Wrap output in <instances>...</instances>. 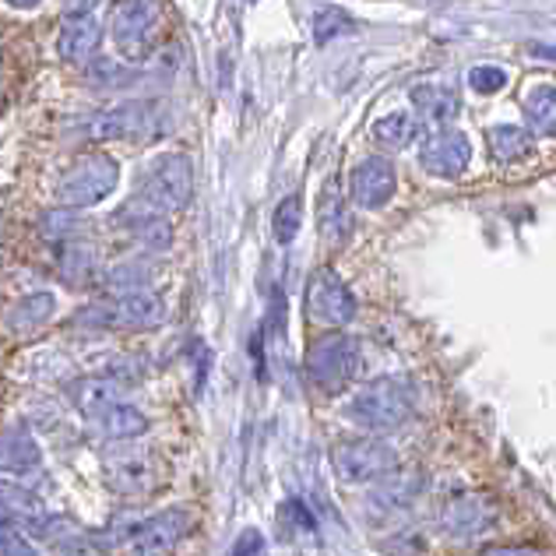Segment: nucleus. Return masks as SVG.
Instances as JSON below:
<instances>
[{"label":"nucleus","mask_w":556,"mask_h":556,"mask_svg":"<svg viewBox=\"0 0 556 556\" xmlns=\"http://www.w3.org/2000/svg\"><path fill=\"white\" fill-rule=\"evenodd\" d=\"M138 194L152 204L159 215H177L184 212L190 198H194V166L184 152L155 155L141 173Z\"/></svg>","instance_id":"3"},{"label":"nucleus","mask_w":556,"mask_h":556,"mask_svg":"<svg viewBox=\"0 0 556 556\" xmlns=\"http://www.w3.org/2000/svg\"><path fill=\"white\" fill-rule=\"evenodd\" d=\"M317 223H320V237L331 247H342L353 237V212H349V198L339 187H325L320 194V208H317Z\"/></svg>","instance_id":"17"},{"label":"nucleus","mask_w":556,"mask_h":556,"mask_svg":"<svg viewBox=\"0 0 556 556\" xmlns=\"http://www.w3.org/2000/svg\"><path fill=\"white\" fill-rule=\"evenodd\" d=\"M359 374V345L342 334V328H331L325 339L311 342L306 353V377L325 394H342Z\"/></svg>","instance_id":"4"},{"label":"nucleus","mask_w":556,"mask_h":556,"mask_svg":"<svg viewBox=\"0 0 556 556\" xmlns=\"http://www.w3.org/2000/svg\"><path fill=\"white\" fill-rule=\"evenodd\" d=\"M306 317L320 328H345L356 317V296L331 268H320L306 282Z\"/></svg>","instance_id":"7"},{"label":"nucleus","mask_w":556,"mask_h":556,"mask_svg":"<svg viewBox=\"0 0 556 556\" xmlns=\"http://www.w3.org/2000/svg\"><path fill=\"white\" fill-rule=\"evenodd\" d=\"M116 180H121V163L113 155H81L75 166L61 173L53 194L64 208H92L113 194Z\"/></svg>","instance_id":"5"},{"label":"nucleus","mask_w":556,"mask_h":556,"mask_svg":"<svg viewBox=\"0 0 556 556\" xmlns=\"http://www.w3.org/2000/svg\"><path fill=\"white\" fill-rule=\"evenodd\" d=\"M121 394H124L121 380H113L106 374L85 377V380H78V384H75V405L81 408V416L96 419L99 413H106L113 402H121Z\"/></svg>","instance_id":"23"},{"label":"nucleus","mask_w":556,"mask_h":556,"mask_svg":"<svg viewBox=\"0 0 556 556\" xmlns=\"http://www.w3.org/2000/svg\"><path fill=\"white\" fill-rule=\"evenodd\" d=\"M490 521H493V507L482 496H458L444 510V532H451L455 539H472L479 532H486Z\"/></svg>","instance_id":"15"},{"label":"nucleus","mask_w":556,"mask_h":556,"mask_svg":"<svg viewBox=\"0 0 556 556\" xmlns=\"http://www.w3.org/2000/svg\"><path fill=\"white\" fill-rule=\"evenodd\" d=\"M408 99H413V106H416V113L422 116V121L437 124V127H447L458 116V110H462L455 89H447V85H441V81L416 85V89L408 92Z\"/></svg>","instance_id":"16"},{"label":"nucleus","mask_w":556,"mask_h":556,"mask_svg":"<svg viewBox=\"0 0 556 556\" xmlns=\"http://www.w3.org/2000/svg\"><path fill=\"white\" fill-rule=\"evenodd\" d=\"M11 8H18V11H33V8H39L42 0H8Z\"/></svg>","instance_id":"34"},{"label":"nucleus","mask_w":556,"mask_h":556,"mask_svg":"<svg viewBox=\"0 0 556 556\" xmlns=\"http://www.w3.org/2000/svg\"><path fill=\"white\" fill-rule=\"evenodd\" d=\"M416 388L405 377H377L345 402V419L370 433H388L413 416Z\"/></svg>","instance_id":"1"},{"label":"nucleus","mask_w":556,"mask_h":556,"mask_svg":"<svg viewBox=\"0 0 556 556\" xmlns=\"http://www.w3.org/2000/svg\"><path fill=\"white\" fill-rule=\"evenodd\" d=\"M106 472H110L113 486L124 490V493H141L152 482V465H149V458H144L141 451H130V447H124L121 455H110L106 458Z\"/></svg>","instance_id":"22"},{"label":"nucleus","mask_w":556,"mask_h":556,"mask_svg":"<svg viewBox=\"0 0 556 556\" xmlns=\"http://www.w3.org/2000/svg\"><path fill=\"white\" fill-rule=\"evenodd\" d=\"M99 0H64V14H85L92 11Z\"/></svg>","instance_id":"33"},{"label":"nucleus","mask_w":556,"mask_h":556,"mask_svg":"<svg viewBox=\"0 0 556 556\" xmlns=\"http://www.w3.org/2000/svg\"><path fill=\"white\" fill-rule=\"evenodd\" d=\"M102 71H113V64H99ZM96 78H102V81H124L121 75H99V71H96Z\"/></svg>","instance_id":"35"},{"label":"nucleus","mask_w":556,"mask_h":556,"mask_svg":"<svg viewBox=\"0 0 556 556\" xmlns=\"http://www.w3.org/2000/svg\"><path fill=\"white\" fill-rule=\"evenodd\" d=\"M399 190V177L388 155H367L349 177V201L363 212H380Z\"/></svg>","instance_id":"11"},{"label":"nucleus","mask_w":556,"mask_h":556,"mask_svg":"<svg viewBox=\"0 0 556 556\" xmlns=\"http://www.w3.org/2000/svg\"><path fill=\"white\" fill-rule=\"evenodd\" d=\"M159 25V4L155 0H121L113 4V42L116 53L127 61H144L152 50Z\"/></svg>","instance_id":"8"},{"label":"nucleus","mask_w":556,"mask_h":556,"mask_svg":"<svg viewBox=\"0 0 556 556\" xmlns=\"http://www.w3.org/2000/svg\"><path fill=\"white\" fill-rule=\"evenodd\" d=\"M99 286L110 292V296H124V292H135L149 286V271L138 268V265H116L106 268L99 275Z\"/></svg>","instance_id":"29"},{"label":"nucleus","mask_w":556,"mask_h":556,"mask_svg":"<svg viewBox=\"0 0 556 556\" xmlns=\"http://www.w3.org/2000/svg\"><path fill=\"white\" fill-rule=\"evenodd\" d=\"M422 490V476L419 472H402V468H391L388 476L377 479V490L370 493V504L380 510H402L419 496Z\"/></svg>","instance_id":"20"},{"label":"nucleus","mask_w":556,"mask_h":556,"mask_svg":"<svg viewBox=\"0 0 556 556\" xmlns=\"http://www.w3.org/2000/svg\"><path fill=\"white\" fill-rule=\"evenodd\" d=\"M177 116L166 106V102L155 99H135V102H121V106L102 110L92 116L85 135L92 141H116V138H130V141H159L173 135Z\"/></svg>","instance_id":"2"},{"label":"nucleus","mask_w":556,"mask_h":556,"mask_svg":"<svg viewBox=\"0 0 556 556\" xmlns=\"http://www.w3.org/2000/svg\"><path fill=\"white\" fill-rule=\"evenodd\" d=\"M331 465L345 486H363V482H377L391 468H399V451L380 437H363V441H345L334 447Z\"/></svg>","instance_id":"6"},{"label":"nucleus","mask_w":556,"mask_h":556,"mask_svg":"<svg viewBox=\"0 0 556 556\" xmlns=\"http://www.w3.org/2000/svg\"><path fill=\"white\" fill-rule=\"evenodd\" d=\"M190 532V515L187 510H163L141 525V529L130 535V553H144V556H155V553H173Z\"/></svg>","instance_id":"12"},{"label":"nucleus","mask_w":556,"mask_h":556,"mask_svg":"<svg viewBox=\"0 0 556 556\" xmlns=\"http://www.w3.org/2000/svg\"><path fill=\"white\" fill-rule=\"evenodd\" d=\"M472 163V141L458 127H437L419 144V166L433 180H458Z\"/></svg>","instance_id":"9"},{"label":"nucleus","mask_w":556,"mask_h":556,"mask_svg":"<svg viewBox=\"0 0 556 556\" xmlns=\"http://www.w3.org/2000/svg\"><path fill=\"white\" fill-rule=\"evenodd\" d=\"M99 271V257L96 247H89L85 240H64L61 247V275L71 286H89Z\"/></svg>","instance_id":"25"},{"label":"nucleus","mask_w":556,"mask_h":556,"mask_svg":"<svg viewBox=\"0 0 556 556\" xmlns=\"http://www.w3.org/2000/svg\"><path fill=\"white\" fill-rule=\"evenodd\" d=\"M521 110H525V127L535 138H556V85L549 81L532 85L521 99Z\"/></svg>","instance_id":"19"},{"label":"nucleus","mask_w":556,"mask_h":556,"mask_svg":"<svg viewBox=\"0 0 556 556\" xmlns=\"http://www.w3.org/2000/svg\"><path fill=\"white\" fill-rule=\"evenodd\" d=\"M102 42V22L92 11L85 14H64L61 33H56V53L67 64H85L89 56H96Z\"/></svg>","instance_id":"13"},{"label":"nucleus","mask_w":556,"mask_h":556,"mask_svg":"<svg viewBox=\"0 0 556 556\" xmlns=\"http://www.w3.org/2000/svg\"><path fill=\"white\" fill-rule=\"evenodd\" d=\"M28 553H36L28 535L22 529H14V525L0 521V556H28Z\"/></svg>","instance_id":"31"},{"label":"nucleus","mask_w":556,"mask_h":556,"mask_svg":"<svg viewBox=\"0 0 556 556\" xmlns=\"http://www.w3.org/2000/svg\"><path fill=\"white\" fill-rule=\"evenodd\" d=\"M374 138H377V144H384V149H408V144L419 138V116L405 113V110L380 116L374 124Z\"/></svg>","instance_id":"26"},{"label":"nucleus","mask_w":556,"mask_h":556,"mask_svg":"<svg viewBox=\"0 0 556 556\" xmlns=\"http://www.w3.org/2000/svg\"><path fill=\"white\" fill-rule=\"evenodd\" d=\"M92 422H96V430L113 444H127V441H135V437H141L144 430H149V419L127 402H113L106 413H99Z\"/></svg>","instance_id":"21"},{"label":"nucleus","mask_w":556,"mask_h":556,"mask_svg":"<svg viewBox=\"0 0 556 556\" xmlns=\"http://www.w3.org/2000/svg\"><path fill=\"white\" fill-rule=\"evenodd\" d=\"M486 144H490V155L496 163H525V159L535 155V135L529 127H518V124H496L490 127L486 135Z\"/></svg>","instance_id":"18"},{"label":"nucleus","mask_w":556,"mask_h":556,"mask_svg":"<svg viewBox=\"0 0 556 556\" xmlns=\"http://www.w3.org/2000/svg\"><path fill=\"white\" fill-rule=\"evenodd\" d=\"M468 85H472V92H479V96L504 92L507 89V71L496 67V64H476L472 71H468Z\"/></svg>","instance_id":"30"},{"label":"nucleus","mask_w":556,"mask_h":556,"mask_svg":"<svg viewBox=\"0 0 556 556\" xmlns=\"http://www.w3.org/2000/svg\"><path fill=\"white\" fill-rule=\"evenodd\" d=\"M0 472L11 479H33L42 472V451L28 430L11 427L0 433Z\"/></svg>","instance_id":"14"},{"label":"nucleus","mask_w":556,"mask_h":556,"mask_svg":"<svg viewBox=\"0 0 556 556\" xmlns=\"http://www.w3.org/2000/svg\"><path fill=\"white\" fill-rule=\"evenodd\" d=\"M300 226H303V198L300 194H289L278 201V208L271 215V232H275V240L289 247L292 240L300 237Z\"/></svg>","instance_id":"27"},{"label":"nucleus","mask_w":556,"mask_h":556,"mask_svg":"<svg viewBox=\"0 0 556 556\" xmlns=\"http://www.w3.org/2000/svg\"><path fill=\"white\" fill-rule=\"evenodd\" d=\"M232 553H265V535L257 529H247L237 543H232Z\"/></svg>","instance_id":"32"},{"label":"nucleus","mask_w":556,"mask_h":556,"mask_svg":"<svg viewBox=\"0 0 556 556\" xmlns=\"http://www.w3.org/2000/svg\"><path fill=\"white\" fill-rule=\"evenodd\" d=\"M53 311H56V300L50 296V292H33V296H22L8 314V331H14V334L36 331L53 317Z\"/></svg>","instance_id":"24"},{"label":"nucleus","mask_w":556,"mask_h":556,"mask_svg":"<svg viewBox=\"0 0 556 556\" xmlns=\"http://www.w3.org/2000/svg\"><path fill=\"white\" fill-rule=\"evenodd\" d=\"M311 33L317 47H325V42H334L339 36L353 33V18H349L342 8H320L311 22Z\"/></svg>","instance_id":"28"},{"label":"nucleus","mask_w":556,"mask_h":556,"mask_svg":"<svg viewBox=\"0 0 556 556\" xmlns=\"http://www.w3.org/2000/svg\"><path fill=\"white\" fill-rule=\"evenodd\" d=\"M89 320H99V325H106V328L149 331V328H159L166 320V303L159 300L149 286H144V289H135V292H124V296H113L110 306L89 311Z\"/></svg>","instance_id":"10"}]
</instances>
